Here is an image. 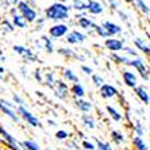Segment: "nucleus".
Masks as SVG:
<instances>
[{"mask_svg": "<svg viewBox=\"0 0 150 150\" xmlns=\"http://www.w3.org/2000/svg\"><path fill=\"white\" fill-rule=\"evenodd\" d=\"M70 10L72 8L67 4H62V3H56L50 4L49 7L45 10V19H50V21H54V22H58V21H67L69 19V15H70Z\"/></svg>", "mask_w": 150, "mask_h": 150, "instance_id": "f257e3e1", "label": "nucleus"}, {"mask_svg": "<svg viewBox=\"0 0 150 150\" xmlns=\"http://www.w3.org/2000/svg\"><path fill=\"white\" fill-rule=\"evenodd\" d=\"M16 10H18V14H21L22 16L25 18L27 23H33V22H35L38 19L37 11L33 7H30V4L26 3L25 0H21V1L16 4Z\"/></svg>", "mask_w": 150, "mask_h": 150, "instance_id": "f03ea898", "label": "nucleus"}, {"mask_svg": "<svg viewBox=\"0 0 150 150\" xmlns=\"http://www.w3.org/2000/svg\"><path fill=\"white\" fill-rule=\"evenodd\" d=\"M16 112L21 115V118L23 119L27 125L31 126V127H38V129L42 127V122L34 115V114H33V112L28 111L25 105H19V107H16Z\"/></svg>", "mask_w": 150, "mask_h": 150, "instance_id": "7ed1b4c3", "label": "nucleus"}, {"mask_svg": "<svg viewBox=\"0 0 150 150\" xmlns=\"http://www.w3.org/2000/svg\"><path fill=\"white\" fill-rule=\"evenodd\" d=\"M126 65H129V67H133L134 69L138 70V73L141 74V77H142L143 80L149 81V69H147V67L145 65V61H143L142 58H139V57H137V58H133V59H127V62H126Z\"/></svg>", "mask_w": 150, "mask_h": 150, "instance_id": "20e7f679", "label": "nucleus"}, {"mask_svg": "<svg viewBox=\"0 0 150 150\" xmlns=\"http://www.w3.org/2000/svg\"><path fill=\"white\" fill-rule=\"evenodd\" d=\"M68 33H69V27H68V25H65V23H56V25H53L52 27L49 28L50 38H54V39L62 38Z\"/></svg>", "mask_w": 150, "mask_h": 150, "instance_id": "39448f33", "label": "nucleus"}, {"mask_svg": "<svg viewBox=\"0 0 150 150\" xmlns=\"http://www.w3.org/2000/svg\"><path fill=\"white\" fill-rule=\"evenodd\" d=\"M52 89H54V95H56L58 99H61V100H65V99L68 98V95H69V87H68V84L62 80H56V83H54Z\"/></svg>", "mask_w": 150, "mask_h": 150, "instance_id": "423d86ee", "label": "nucleus"}, {"mask_svg": "<svg viewBox=\"0 0 150 150\" xmlns=\"http://www.w3.org/2000/svg\"><path fill=\"white\" fill-rule=\"evenodd\" d=\"M12 50H14L16 54H19L21 57H23V58H25L26 61H28V62H35V61H37V56L31 52V49H28L26 46L15 45L14 47H12Z\"/></svg>", "mask_w": 150, "mask_h": 150, "instance_id": "0eeeda50", "label": "nucleus"}, {"mask_svg": "<svg viewBox=\"0 0 150 150\" xmlns=\"http://www.w3.org/2000/svg\"><path fill=\"white\" fill-rule=\"evenodd\" d=\"M67 42L69 45H77V43H83L85 39H87V35L84 33L79 31V30H73V31H69L67 35Z\"/></svg>", "mask_w": 150, "mask_h": 150, "instance_id": "6e6552de", "label": "nucleus"}, {"mask_svg": "<svg viewBox=\"0 0 150 150\" xmlns=\"http://www.w3.org/2000/svg\"><path fill=\"white\" fill-rule=\"evenodd\" d=\"M100 96L103 99H114L118 96V89H116V87H114V85H111V84H103L100 87Z\"/></svg>", "mask_w": 150, "mask_h": 150, "instance_id": "1a4fd4ad", "label": "nucleus"}, {"mask_svg": "<svg viewBox=\"0 0 150 150\" xmlns=\"http://www.w3.org/2000/svg\"><path fill=\"white\" fill-rule=\"evenodd\" d=\"M104 46L110 52L118 53V52H120L122 47L125 46V41H122V39H115V38H107L104 41Z\"/></svg>", "mask_w": 150, "mask_h": 150, "instance_id": "9d476101", "label": "nucleus"}, {"mask_svg": "<svg viewBox=\"0 0 150 150\" xmlns=\"http://www.w3.org/2000/svg\"><path fill=\"white\" fill-rule=\"evenodd\" d=\"M0 134H1V137H3L4 139L8 142V145L11 146V149H12V150H22L21 145H19V142L15 139V137L11 135V134L8 133L7 130H4L1 126H0Z\"/></svg>", "mask_w": 150, "mask_h": 150, "instance_id": "9b49d317", "label": "nucleus"}, {"mask_svg": "<svg viewBox=\"0 0 150 150\" xmlns=\"http://www.w3.org/2000/svg\"><path fill=\"white\" fill-rule=\"evenodd\" d=\"M134 91H135L137 96L139 98V100L142 101L145 105H147L150 103V95H149V89H147V87H145V85H137L135 88H134Z\"/></svg>", "mask_w": 150, "mask_h": 150, "instance_id": "f8f14e48", "label": "nucleus"}, {"mask_svg": "<svg viewBox=\"0 0 150 150\" xmlns=\"http://www.w3.org/2000/svg\"><path fill=\"white\" fill-rule=\"evenodd\" d=\"M123 83L130 88H135L138 85V77L134 72H130V70H125L123 72Z\"/></svg>", "mask_w": 150, "mask_h": 150, "instance_id": "ddd939ff", "label": "nucleus"}, {"mask_svg": "<svg viewBox=\"0 0 150 150\" xmlns=\"http://www.w3.org/2000/svg\"><path fill=\"white\" fill-rule=\"evenodd\" d=\"M74 105H76V108L80 110L83 114H89V112L93 110V105H92L91 101L84 100V99H74Z\"/></svg>", "mask_w": 150, "mask_h": 150, "instance_id": "4468645a", "label": "nucleus"}, {"mask_svg": "<svg viewBox=\"0 0 150 150\" xmlns=\"http://www.w3.org/2000/svg\"><path fill=\"white\" fill-rule=\"evenodd\" d=\"M101 26L107 30V33L110 34V37H114V35H118L122 33V27L119 25H116V23H114V22H110V21H104L103 23H101Z\"/></svg>", "mask_w": 150, "mask_h": 150, "instance_id": "2eb2a0df", "label": "nucleus"}, {"mask_svg": "<svg viewBox=\"0 0 150 150\" xmlns=\"http://www.w3.org/2000/svg\"><path fill=\"white\" fill-rule=\"evenodd\" d=\"M77 25L80 26V28L85 30V31H89V30H95V27H96V23L92 21L91 18H87V16H84V15L79 16Z\"/></svg>", "mask_w": 150, "mask_h": 150, "instance_id": "dca6fc26", "label": "nucleus"}, {"mask_svg": "<svg viewBox=\"0 0 150 150\" xmlns=\"http://www.w3.org/2000/svg\"><path fill=\"white\" fill-rule=\"evenodd\" d=\"M80 122H81V125L88 130L96 129V120H95V118L92 115H89V114H83V115L80 116Z\"/></svg>", "mask_w": 150, "mask_h": 150, "instance_id": "f3484780", "label": "nucleus"}, {"mask_svg": "<svg viewBox=\"0 0 150 150\" xmlns=\"http://www.w3.org/2000/svg\"><path fill=\"white\" fill-rule=\"evenodd\" d=\"M70 93L73 95L74 99H84V96H85V88H84L83 84L76 83L70 87Z\"/></svg>", "mask_w": 150, "mask_h": 150, "instance_id": "a211bd4d", "label": "nucleus"}, {"mask_svg": "<svg viewBox=\"0 0 150 150\" xmlns=\"http://www.w3.org/2000/svg\"><path fill=\"white\" fill-rule=\"evenodd\" d=\"M11 23L14 27H18V28H27V22L21 14H14L12 18H11Z\"/></svg>", "mask_w": 150, "mask_h": 150, "instance_id": "6ab92c4d", "label": "nucleus"}, {"mask_svg": "<svg viewBox=\"0 0 150 150\" xmlns=\"http://www.w3.org/2000/svg\"><path fill=\"white\" fill-rule=\"evenodd\" d=\"M87 11H88V12H89L91 15H100V14H103V11H104V7H103V4H101L100 1L92 0Z\"/></svg>", "mask_w": 150, "mask_h": 150, "instance_id": "aec40b11", "label": "nucleus"}, {"mask_svg": "<svg viewBox=\"0 0 150 150\" xmlns=\"http://www.w3.org/2000/svg\"><path fill=\"white\" fill-rule=\"evenodd\" d=\"M92 0H72V7L76 11H87Z\"/></svg>", "mask_w": 150, "mask_h": 150, "instance_id": "412c9836", "label": "nucleus"}, {"mask_svg": "<svg viewBox=\"0 0 150 150\" xmlns=\"http://www.w3.org/2000/svg\"><path fill=\"white\" fill-rule=\"evenodd\" d=\"M19 145H21L22 150H41L39 143L34 139H25V141H22Z\"/></svg>", "mask_w": 150, "mask_h": 150, "instance_id": "4be33fe9", "label": "nucleus"}, {"mask_svg": "<svg viewBox=\"0 0 150 150\" xmlns=\"http://www.w3.org/2000/svg\"><path fill=\"white\" fill-rule=\"evenodd\" d=\"M134 45H135L137 49L141 50V52L145 53V54H149V53H150L149 43H147L145 39H142V38H135V39H134Z\"/></svg>", "mask_w": 150, "mask_h": 150, "instance_id": "5701e85b", "label": "nucleus"}, {"mask_svg": "<svg viewBox=\"0 0 150 150\" xmlns=\"http://www.w3.org/2000/svg\"><path fill=\"white\" fill-rule=\"evenodd\" d=\"M41 42H42V45H43V47H45V50L49 53V54L54 53V43H53V39L50 38V37H47V35H42Z\"/></svg>", "mask_w": 150, "mask_h": 150, "instance_id": "b1692460", "label": "nucleus"}, {"mask_svg": "<svg viewBox=\"0 0 150 150\" xmlns=\"http://www.w3.org/2000/svg\"><path fill=\"white\" fill-rule=\"evenodd\" d=\"M105 110H107V112H108V115L111 116V119L114 120V122H122L123 120V115L120 114V112L118 111L116 108H114L112 105H107L105 107Z\"/></svg>", "mask_w": 150, "mask_h": 150, "instance_id": "393cba45", "label": "nucleus"}, {"mask_svg": "<svg viewBox=\"0 0 150 150\" xmlns=\"http://www.w3.org/2000/svg\"><path fill=\"white\" fill-rule=\"evenodd\" d=\"M133 146L135 150H149V146L145 142V139L139 138V137H134L133 138Z\"/></svg>", "mask_w": 150, "mask_h": 150, "instance_id": "a878e982", "label": "nucleus"}, {"mask_svg": "<svg viewBox=\"0 0 150 150\" xmlns=\"http://www.w3.org/2000/svg\"><path fill=\"white\" fill-rule=\"evenodd\" d=\"M111 138H112V141L115 142V145H122V143L126 141L125 134H123L122 131H119V130H112Z\"/></svg>", "mask_w": 150, "mask_h": 150, "instance_id": "bb28decb", "label": "nucleus"}, {"mask_svg": "<svg viewBox=\"0 0 150 150\" xmlns=\"http://www.w3.org/2000/svg\"><path fill=\"white\" fill-rule=\"evenodd\" d=\"M62 76H64V79L67 81H69V83H79V77L74 74V72L72 69H64V72H62Z\"/></svg>", "mask_w": 150, "mask_h": 150, "instance_id": "cd10ccee", "label": "nucleus"}, {"mask_svg": "<svg viewBox=\"0 0 150 150\" xmlns=\"http://www.w3.org/2000/svg\"><path fill=\"white\" fill-rule=\"evenodd\" d=\"M134 134H135V137H139V138H142L146 134V129L139 120H135V123H134Z\"/></svg>", "mask_w": 150, "mask_h": 150, "instance_id": "c85d7f7f", "label": "nucleus"}, {"mask_svg": "<svg viewBox=\"0 0 150 150\" xmlns=\"http://www.w3.org/2000/svg\"><path fill=\"white\" fill-rule=\"evenodd\" d=\"M95 142H96L95 146H96L98 150H114V147H112L108 142H105V141H101V139H99V138H96Z\"/></svg>", "mask_w": 150, "mask_h": 150, "instance_id": "c756f323", "label": "nucleus"}, {"mask_svg": "<svg viewBox=\"0 0 150 150\" xmlns=\"http://www.w3.org/2000/svg\"><path fill=\"white\" fill-rule=\"evenodd\" d=\"M42 83L45 84V85H47L49 88H53V85L56 83V76H54V73H53V72H47V73L45 74V80L42 81Z\"/></svg>", "mask_w": 150, "mask_h": 150, "instance_id": "7c9ffc66", "label": "nucleus"}, {"mask_svg": "<svg viewBox=\"0 0 150 150\" xmlns=\"http://www.w3.org/2000/svg\"><path fill=\"white\" fill-rule=\"evenodd\" d=\"M57 52H58V54H61V56H64V57H68V58H72V57H77L76 53H74V50L70 49V47H59Z\"/></svg>", "mask_w": 150, "mask_h": 150, "instance_id": "2f4dec72", "label": "nucleus"}, {"mask_svg": "<svg viewBox=\"0 0 150 150\" xmlns=\"http://www.w3.org/2000/svg\"><path fill=\"white\" fill-rule=\"evenodd\" d=\"M135 1V4H137V7L141 10V12L142 14H145L146 16H149V14H150V11H149V6H147L146 3H145V0H134Z\"/></svg>", "mask_w": 150, "mask_h": 150, "instance_id": "473e14b6", "label": "nucleus"}, {"mask_svg": "<svg viewBox=\"0 0 150 150\" xmlns=\"http://www.w3.org/2000/svg\"><path fill=\"white\" fill-rule=\"evenodd\" d=\"M95 33H96V34L99 35V37H101V38H111V37H110V34L108 33H107V30H105L104 27H103V26L101 25H96V27H95Z\"/></svg>", "mask_w": 150, "mask_h": 150, "instance_id": "72a5a7b5", "label": "nucleus"}, {"mask_svg": "<svg viewBox=\"0 0 150 150\" xmlns=\"http://www.w3.org/2000/svg\"><path fill=\"white\" fill-rule=\"evenodd\" d=\"M91 79H92V83H93V85L95 87H98V88H100L103 84H104V79L100 76V74H92L91 76Z\"/></svg>", "mask_w": 150, "mask_h": 150, "instance_id": "f704fd0d", "label": "nucleus"}, {"mask_svg": "<svg viewBox=\"0 0 150 150\" xmlns=\"http://www.w3.org/2000/svg\"><path fill=\"white\" fill-rule=\"evenodd\" d=\"M54 137L58 141H67L69 138V133H68L67 130H58V131H56V135Z\"/></svg>", "mask_w": 150, "mask_h": 150, "instance_id": "c9c22d12", "label": "nucleus"}, {"mask_svg": "<svg viewBox=\"0 0 150 150\" xmlns=\"http://www.w3.org/2000/svg\"><path fill=\"white\" fill-rule=\"evenodd\" d=\"M1 26H3V31H6V33H12L15 30V27L12 26V23H11L10 21H7V19H4L3 23H1Z\"/></svg>", "mask_w": 150, "mask_h": 150, "instance_id": "e433bc0d", "label": "nucleus"}, {"mask_svg": "<svg viewBox=\"0 0 150 150\" xmlns=\"http://www.w3.org/2000/svg\"><path fill=\"white\" fill-rule=\"evenodd\" d=\"M81 146H83V149H85V150H96L95 143L92 142V141H88V139H84L83 142H81Z\"/></svg>", "mask_w": 150, "mask_h": 150, "instance_id": "4c0bfd02", "label": "nucleus"}, {"mask_svg": "<svg viewBox=\"0 0 150 150\" xmlns=\"http://www.w3.org/2000/svg\"><path fill=\"white\" fill-rule=\"evenodd\" d=\"M112 59H115V62H118V64H125L126 65V62H127V57H125V56H119V54H116V53H114L112 54Z\"/></svg>", "mask_w": 150, "mask_h": 150, "instance_id": "58836bf2", "label": "nucleus"}, {"mask_svg": "<svg viewBox=\"0 0 150 150\" xmlns=\"http://www.w3.org/2000/svg\"><path fill=\"white\" fill-rule=\"evenodd\" d=\"M122 50H123V53H126V54H129V56L134 57V58H137V56H138L135 50H134L133 47H129V46H123Z\"/></svg>", "mask_w": 150, "mask_h": 150, "instance_id": "ea45409f", "label": "nucleus"}, {"mask_svg": "<svg viewBox=\"0 0 150 150\" xmlns=\"http://www.w3.org/2000/svg\"><path fill=\"white\" fill-rule=\"evenodd\" d=\"M12 99H14V101H15V104H19V105H25V100L19 96L18 93H15L14 96H12Z\"/></svg>", "mask_w": 150, "mask_h": 150, "instance_id": "a19ab883", "label": "nucleus"}, {"mask_svg": "<svg viewBox=\"0 0 150 150\" xmlns=\"http://www.w3.org/2000/svg\"><path fill=\"white\" fill-rule=\"evenodd\" d=\"M81 70H83L85 74H88V76H92V74H93V69H92L91 67H87V65H83Z\"/></svg>", "mask_w": 150, "mask_h": 150, "instance_id": "79ce46f5", "label": "nucleus"}, {"mask_svg": "<svg viewBox=\"0 0 150 150\" xmlns=\"http://www.w3.org/2000/svg\"><path fill=\"white\" fill-rule=\"evenodd\" d=\"M34 77H35V80H38V83H42V81H43V79H42V76H41V70L39 69H37L34 72Z\"/></svg>", "mask_w": 150, "mask_h": 150, "instance_id": "37998d69", "label": "nucleus"}, {"mask_svg": "<svg viewBox=\"0 0 150 150\" xmlns=\"http://www.w3.org/2000/svg\"><path fill=\"white\" fill-rule=\"evenodd\" d=\"M4 1H6L7 4H10V6H16L21 0H4Z\"/></svg>", "mask_w": 150, "mask_h": 150, "instance_id": "c03bdc74", "label": "nucleus"}, {"mask_svg": "<svg viewBox=\"0 0 150 150\" xmlns=\"http://www.w3.org/2000/svg\"><path fill=\"white\" fill-rule=\"evenodd\" d=\"M45 21H46L45 18H42V19H37V25H38L39 27H42V26L45 25Z\"/></svg>", "mask_w": 150, "mask_h": 150, "instance_id": "a18cd8bd", "label": "nucleus"}, {"mask_svg": "<svg viewBox=\"0 0 150 150\" xmlns=\"http://www.w3.org/2000/svg\"><path fill=\"white\" fill-rule=\"evenodd\" d=\"M4 79V69L0 67V80H3Z\"/></svg>", "mask_w": 150, "mask_h": 150, "instance_id": "49530a36", "label": "nucleus"}, {"mask_svg": "<svg viewBox=\"0 0 150 150\" xmlns=\"http://www.w3.org/2000/svg\"><path fill=\"white\" fill-rule=\"evenodd\" d=\"M108 1H110V4H111V6H112V4H114V8H116V7H118V3H116L115 0H108Z\"/></svg>", "mask_w": 150, "mask_h": 150, "instance_id": "de8ad7c7", "label": "nucleus"}, {"mask_svg": "<svg viewBox=\"0 0 150 150\" xmlns=\"http://www.w3.org/2000/svg\"><path fill=\"white\" fill-rule=\"evenodd\" d=\"M57 1H58V3H62V4H67L69 0H57Z\"/></svg>", "mask_w": 150, "mask_h": 150, "instance_id": "09e8293b", "label": "nucleus"}, {"mask_svg": "<svg viewBox=\"0 0 150 150\" xmlns=\"http://www.w3.org/2000/svg\"><path fill=\"white\" fill-rule=\"evenodd\" d=\"M47 123H49V125H52V126L56 125V122H54V120H52V119H49V120H47Z\"/></svg>", "mask_w": 150, "mask_h": 150, "instance_id": "8fccbe9b", "label": "nucleus"}, {"mask_svg": "<svg viewBox=\"0 0 150 150\" xmlns=\"http://www.w3.org/2000/svg\"><path fill=\"white\" fill-rule=\"evenodd\" d=\"M26 3H33V1H34V0H25Z\"/></svg>", "mask_w": 150, "mask_h": 150, "instance_id": "3c124183", "label": "nucleus"}, {"mask_svg": "<svg viewBox=\"0 0 150 150\" xmlns=\"http://www.w3.org/2000/svg\"><path fill=\"white\" fill-rule=\"evenodd\" d=\"M125 1H127V3H131V1H134V0H125Z\"/></svg>", "mask_w": 150, "mask_h": 150, "instance_id": "603ef678", "label": "nucleus"}, {"mask_svg": "<svg viewBox=\"0 0 150 150\" xmlns=\"http://www.w3.org/2000/svg\"><path fill=\"white\" fill-rule=\"evenodd\" d=\"M46 150H50V149H46Z\"/></svg>", "mask_w": 150, "mask_h": 150, "instance_id": "864d4df0", "label": "nucleus"}]
</instances>
